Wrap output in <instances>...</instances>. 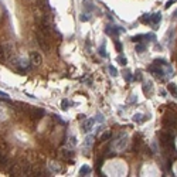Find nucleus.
Masks as SVG:
<instances>
[{
    "label": "nucleus",
    "instance_id": "nucleus-22",
    "mask_svg": "<svg viewBox=\"0 0 177 177\" xmlns=\"http://www.w3.org/2000/svg\"><path fill=\"white\" fill-rule=\"evenodd\" d=\"M63 156L65 159H68V157H72V156H74V153L71 152V150H63Z\"/></svg>",
    "mask_w": 177,
    "mask_h": 177
},
{
    "label": "nucleus",
    "instance_id": "nucleus-30",
    "mask_svg": "<svg viewBox=\"0 0 177 177\" xmlns=\"http://www.w3.org/2000/svg\"><path fill=\"white\" fill-rule=\"evenodd\" d=\"M85 140H87V142H85V145H87V146H89L91 143H92V138H87Z\"/></svg>",
    "mask_w": 177,
    "mask_h": 177
},
{
    "label": "nucleus",
    "instance_id": "nucleus-27",
    "mask_svg": "<svg viewBox=\"0 0 177 177\" xmlns=\"http://www.w3.org/2000/svg\"><path fill=\"white\" fill-rule=\"evenodd\" d=\"M99 54H101L102 57H106V51H105V47H103V45L99 48Z\"/></svg>",
    "mask_w": 177,
    "mask_h": 177
},
{
    "label": "nucleus",
    "instance_id": "nucleus-18",
    "mask_svg": "<svg viewBox=\"0 0 177 177\" xmlns=\"http://www.w3.org/2000/svg\"><path fill=\"white\" fill-rule=\"evenodd\" d=\"M123 78H125V81H126V82H130V81L133 79L132 72H130V71H125V74H123Z\"/></svg>",
    "mask_w": 177,
    "mask_h": 177
},
{
    "label": "nucleus",
    "instance_id": "nucleus-8",
    "mask_svg": "<svg viewBox=\"0 0 177 177\" xmlns=\"http://www.w3.org/2000/svg\"><path fill=\"white\" fill-rule=\"evenodd\" d=\"M92 126H94V119H88V120H85V122L82 123V132H84V133L89 132V130L92 129Z\"/></svg>",
    "mask_w": 177,
    "mask_h": 177
},
{
    "label": "nucleus",
    "instance_id": "nucleus-14",
    "mask_svg": "<svg viewBox=\"0 0 177 177\" xmlns=\"http://www.w3.org/2000/svg\"><path fill=\"white\" fill-rule=\"evenodd\" d=\"M143 38H146V34H138V36H133L130 40H132L133 43H140Z\"/></svg>",
    "mask_w": 177,
    "mask_h": 177
},
{
    "label": "nucleus",
    "instance_id": "nucleus-6",
    "mask_svg": "<svg viewBox=\"0 0 177 177\" xmlns=\"http://www.w3.org/2000/svg\"><path fill=\"white\" fill-rule=\"evenodd\" d=\"M30 61H31L33 65H40L41 61H43V57H41V54L37 52V51H31V52H30Z\"/></svg>",
    "mask_w": 177,
    "mask_h": 177
},
{
    "label": "nucleus",
    "instance_id": "nucleus-29",
    "mask_svg": "<svg viewBox=\"0 0 177 177\" xmlns=\"http://www.w3.org/2000/svg\"><path fill=\"white\" fill-rule=\"evenodd\" d=\"M145 153L147 154V156H152V154H153L152 150H150V147H145Z\"/></svg>",
    "mask_w": 177,
    "mask_h": 177
},
{
    "label": "nucleus",
    "instance_id": "nucleus-4",
    "mask_svg": "<svg viewBox=\"0 0 177 177\" xmlns=\"http://www.w3.org/2000/svg\"><path fill=\"white\" fill-rule=\"evenodd\" d=\"M9 165H10V159L3 149H0V170H6Z\"/></svg>",
    "mask_w": 177,
    "mask_h": 177
},
{
    "label": "nucleus",
    "instance_id": "nucleus-10",
    "mask_svg": "<svg viewBox=\"0 0 177 177\" xmlns=\"http://www.w3.org/2000/svg\"><path fill=\"white\" fill-rule=\"evenodd\" d=\"M140 21L143 24H152V14H143L140 17Z\"/></svg>",
    "mask_w": 177,
    "mask_h": 177
},
{
    "label": "nucleus",
    "instance_id": "nucleus-1",
    "mask_svg": "<svg viewBox=\"0 0 177 177\" xmlns=\"http://www.w3.org/2000/svg\"><path fill=\"white\" fill-rule=\"evenodd\" d=\"M162 125L165 129H171V130H177V116L174 115H165L162 119Z\"/></svg>",
    "mask_w": 177,
    "mask_h": 177
},
{
    "label": "nucleus",
    "instance_id": "nucleus-17",
    "mask_svg": "<svg viewBox=\"0 0 177 177\" xmlns=\"http://www.w3.org/2000/svg\"><path fill=\"white\" fill-rule=\"evenodd\" d=\"M143 92H145L146 95L152 92V85H150V82H145V84H143Z\"/></svg>",
    "mask_w": 177,
    "mask_h": 177
},
{
    "label": "nucleus",
    "instance_id": "nucleus-7",
    "mask_svg": "<svg viewBox=\"0 0 177 177\" xmlns=\"http://www.w3.org/2000/svg\"><path fill=\"white\" fill-rule=\"evenodd\" d=\"M44 115H45V112L43 109H37V108H36V109L31 111V115H30V116H31V119L34 120V122H37V120H40L41 118H44Z\"/></svg>",
    "mask_w": 177,
    "mask_h": 177
},
{
    "label": "nucleus",
    "instance_id": "nucleus-15",
    "mask_svg": "<svg viewBox=\"0 0 177 177\" xmlns=\"http://www.w3.org/2000/svg\"><path fill=\"white\" fill-rule=\"evenodd\" d=\"M112 138V132H105V133H102L101 135V142H106V140H109Z\"/></svg>",
    "mask_w": 177,
    "mask_h": 177
},
{
    "label": "nucleus",
    "instance_id": "nucleus-5",
    "mask_svg": "<svg viewBox=\"0 0 177 177\" xmlns=\"http://www.w3.org/2000/svg\"><path fill=\"white\" fill-rule=\"evenodd\" d=\"M143 145V142H142V135H135V139H133V146H132V150L133 153H139L140 152V147Z\"/></svg>",
    "mask_w": 177,
    "mask_h": 177
},
{
    "label": "nucleus",
    "instance_id": "nucleus-20",
    "mask_svg": "<svg viewBox=\"0 0 177 177\" xmlns=\"http://www.w3.org/2000/svg\"><path fill=\"white\" fill-rule=\"evenodd\" d=\"M145 119L146 118H143V116H142V115H135V116H133V120H135V122H139V123H142V122H145Z\"/></svg>",
    "mask_w": 177,
    "mask_h": 177
},
{
    "label": "nucleus",
    "instance_id": "nucleus-31",
    "mask_svg": "<svg viewBox=\"0 0 177 177\" xmlns=\"http://www.w3.org/2000/svg\"><path fill=\"white\" fill-rule=\"evenodd\" d=\"M81 20H82V21H87V20H88V17H87L85 14H82V17H81Z\"/></svg>",
    "mask_w": 177,
    "mask_h": 177
},
{
    "label": "nucleus",
    "instance_id": "nucleus-21",
    "mask_svg": "<svg viewBox=\"0 0 177 177\" xmlns=\"http://www.w3.org/2000/svg\"><path fill=\"white\" fill-rule=\"evenodd\" d=\"M118 63H119L120 65H126V63H127L126 57H123V55H119V57H118Z\"/></svg>",
    "mask_w": 177,
    "mask_h": 177
},
{
    "label": "nucleus",
    "instance_id": "nucleus-3",
    "mask_svg": "<svg viewBox=\"0 0 177 177\" xmlns=\"http://www.w3.org/2000/svg\"><path fill=\"white\" fill-rule=\"evenodd\" d=\"M149 72H150L152 75L156 76L157 79H160V81H165V72L162 70V67H159L156 64H152V65L149 67Z\"/></svg>",
    "mask_w": 177,
    "mask_h": 177
},
{
    "label": "nucleus",
    "instance_id": "nucleus-28",
    "mask_svg": "<svg viewBox=\"0 0 177 177\" xmlns=\"http://www.w3.org/2000/svg\"><path fill=\"white\" fill-rule=\"evenodd\" d=\"M176 1H177V0H169V1H167V3L165 4V7H166V9H169V7H170L171 4H174Z\"/></svg>",
    "mask_w": 177,
    "mask_h": 177
},
{
    "label": "nucleus",
    "instance_id": "nucleus-12",
    "mask_svg": "<svg viewBox=\"0 0 177 177\" xmlns=\"http://www.w3.org/2000/svg\"><path fill=\"white\" fill-rule=\"evenodd\" d=\"M88 173H91V167L87 165H84L81 169H79V176H87Z\"/></svg>",
    "mask_w": 177,
    "mask_h": 177
},
{
    "label": "nucleus",
    "instance_id": "nucleus-11",
    "mask_svg": "<svg viewBox=\"0 0 177 177\" xmlns=\"http://www.w3.org/2000/svg\"><path fill=\"white\" fill-rule=\"evenodd\" d=\"M153 64H156L159 67H169V64H167V61H166L165 58H156Z\"/></svg>",
    "mask_w": 177,
    "mask_h": 177
},
{
    "label": "nucleus",
    "instance_id": "nucleus-32",
    "mask_svg": "<svg viewBox=\"0 0 177 177\" xmlns=\"http://www.w3.org/2000/svg\"><path fill=\"white\" fill-rule=\"evenodd\" d=\"M84 118H85L84 115H79V116H78V120H84Z\"/></svg>",
    "mask_w": 177,
    "mask_h": 177
},
{
    "label": "nucleus",
    "instance_id": "nucleus-9",
    "mask_svg": "<svg viewBox=\"0 0 177 177\" xmlns=\"http://www.w3.org/2000/svg\"><path fill=\"white\" fill-rule=\"evenodd\" d=\"M160 21H162V13H154L152 14V24L153 25H159L160 24Z\"/></svg>",
    "mask_w": 177,
    "mask_h": 177
},
{
    "label": "nucleus",
    "instance_id": "nucleus-23",
    "mask_svg": "<svg viewBox=\"0 0 177 177\" xmlns=\"http://www.w3.org/2000/svg\"><path fill=\"white\" fill-rule=\"evenodd\" d=\"M133 79H135V81H142V72H140V71H136V74H135V76H133Z\"/></svg>",
    "mask_w": 177,
    "mask_h": 177
},
{
    "label": "nucleus",
    "instance_id": "nucleus-24",
    "mask_svg": "<svg viewBox=\"0 0 177 177\" xmlns=\"http://www.w3.org/2000/svg\"><path fill=\"white\" fill-rule=\"evenodd\" d=\"M115 47H116V51H118V52H122V48H123V47H122V44H120L119 41H115Z\"/></svg>",
    "mask_w": 177,
    "mask_h": 177
},
{
    "label": "nucleus",
    "instance_id": "nucleus-26",
    "mask_svg": "<svg viewBox=\"0 0 177 177\" xmlns=\"http://www.w3.org/2000/svg\"><path fill=\"white\" fill-rule=\"evenodd\" d=\"M109 71H111V75H112V76H116V75H118V71H116V68H114L112 65L109 67Z\"/></svg>",
    "mask_w": 177,
    "mask_h": 177
},
{
    "label": "nucleus",
    "instance_id": "nucleus-19",
    "mask_svg": "<svg viewBox=\"0 0 177 177\" xmlns=\"http://www.w3.org/2000/svg\"><path fill=\"white\" fill-rule=\"evenodd\" d=\"M145 50H146V45L145 44H142V43H138V44H136V52L142 54Z\"/></svg>",
    "mask_w": 177,
    "mask_h": 177
},
{
    "label": "nucleus",
    "instance_id": "nucleus-2",
    "mask_svg": "<svg viewBox=\"0 0 177 177\" xmlns=\"http://www.w3.org/2000/svg\"><path fill=\"white\" fill-rule=\"evenodd\" d=\"M36 40H37V44L41 47V50L50 51V38L47 37L44 33H41L40 30H37V31H36Z\"/></svg>",
    "mask_w": 177,
    "mask_h": 177
},
{
    "label": "nucleus",
    "instance_id": "nucleus-13",
    "mask_svg": "<svg viewBox=\"0 0 177 177\" xmlns=\"http://www.w3.org/2000/svg\"><path fill=\"white\" fill-rule=\"evenodd\" d=\"M169 92H170L173 96H177V87H176V84H173V82H170L169 84Z\"/></svg>",
    "mask_w": 177,
    "mask_h": 177
},
{
    "label": "nucleus",
    "instance_id": "nucleus-25",
    "mask_svg": "<svg viewBox=\"0 0 177 177\" xmlns=\"http://www.w3.org/2000/svg\"><path fill=\"white\" fill-rule=\"evenodd\" d=\"M0 99H3V101L6 102H10V99H9V96H7L4 92H0Z\"/></svg>",
    "mask_w": 177,
    "mask_h": 177
},
{
    "label": "nucleus",
    "instance_id": "nucleus-16",
    "mask_svg": "<svg viewBox=\"0 0 177 177\" xmlns=\"http://www.w3.org/2000/svg\"><path fill=\"white\" fill-rule=\"evenodd\" d=\"M71 105H72V102L68 101V99H63V102H61V108H63L64 111H67V109H68Z\"/></svg>",
    "mask_w": 177,
    "mask_h": 177
}]
</instances>
